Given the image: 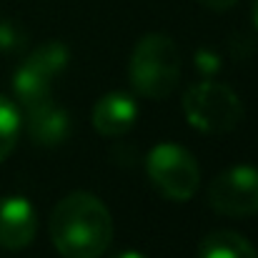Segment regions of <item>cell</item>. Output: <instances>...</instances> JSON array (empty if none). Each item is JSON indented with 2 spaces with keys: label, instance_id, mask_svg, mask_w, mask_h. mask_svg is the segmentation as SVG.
Returning <instances> with one entry per match:
<instances>
[{
  "label": "cell",
  "instance_id": "1",
  "mask_svg": "<svg viewBox=\"0 0 258 258\" xmlns=\"http://www.w3.org/2000/svg\"><path fill=\"white\" fill-rule=\"evenodd\" d=\"M50 241L63 258H98L113 241V218L100 198L68 193L50 213Z\"/></svg>",
  "mask_w": 258,
  "mask_h": 258
},
{
  "label": "cell",
  "instance_id": "11",
  "mask_svg": "<svg viewBox=\"0 0 258 258\" xmlns=\"http://www.w3.org/2000/svg\"><path fill=\"white\" fill-rule=\"evenodd\" d=\"M20 128H23V115H20L18 105L10 98L0 95V163L13 153Z\"/></svg>",
  "mask_w": 258,
  "mask_h": 258
},
{
  "label": "cell",
  "instance_id": "10",
  "mask_svg": "<svg viewBox=\"0 0 258 258\" xmlns=\"http://www.w3.org/2000/svg\"><path fill=\"white\" fill-rule=\"evenodd\" d=\"M196 258H258V253L241 233L213 231L201 241Z\"/></svg>",
  "mask_w": 258,
  "mask_h": 258
},
{
  "label": "cell",
  "instance_id": "6",
  "mask_svg": "<svg viewBox=\"0 0 258 258\" xmlns=\"http://www.w3.org/2000/svg\"><path fill=\"white\" fill-rule=\"evenodd\" d=\"M208 203L221 216L251 218L258 213V168L253 166H231L221 171L211 188Z\"/></svg>",
  "mask_w": 258,
  "mask_h": 258
},
{
  "label": "cell",
  "instance_id": "5",
  "mask_svg": "<svg viewBox=\"0 0 258 258\" xmlns=\"http://www.w3.org/2000/svg\"><path fill=\"white\" fill-rule=\"evenodd\" d=\"M68 63H71V50L66 43L58 40L43 43L20 63V68L13 76V90L23 110L43 100H50L53 83L68 68Z\"/></svg>",
  "mask_w": 258,
  "mask_h": 258
},
{
  "label": "cell",
  "instance_id": "15",
  "mask_svg": "<svg viewBox=\"0 0 258 258\" xmlns=\"http://www.w3.org/2000/svg\"><path fill=\"white\" fill-rule=\"evenodd\" d=\"M110 258H148V256H143L141 251H131V248H125V251H118V253H113Z\"/></svg>",
  "mask_w": 258,
  "mask_h": 258
},
{
  "label": "cell",
  "instance_id": "2",
  "mask_svg": "<svg viewBox=\"0 0 258 258\" xmlns=\"http://www.w3.org/2000/svg\"><path fill=\"white\" fill-rule=\"evenodd\" d=\"M128 78L138 95L166 100L180 81V50L166 33L143 35L128 60Z\"/></svg>",
  "mask_w": 258,
  "mask_h": 258
},
{
  "label": "cell",
  "instance_id": "13",
  "mask_svg": "<svg viewBox=\"0 0 258 258\" xmlns=\"http://www.w3.org/2000/svg\"><path fill=\"white\" fill-rule=\"evenodd\" d=\"M196 63H198V71L203 76H213V71H218V58L211 50H201L196 55Z\"/></svg>",
  "mask_w": 258,
  "mask_h": 258
},
{
  "label": "cell",
  "instance_id": "9",
  "mask_svg": "<svg viewBox=\"0 0 258 258\" xmlns=\"http://www.w3.org/2000/svg\"><path fill=\"white\" fill-rule=\"evenodd\" d=\"M23 125L38 146H58L71 133V115L63 105L53 100H43L25 110Z\"/></svg>",
  "mask_w": 258,
  "mask_h": 258
},
{
  "label": "cell",
  "instance_id": "14",
  "mask_svg": "<svg viewBox=\"0 0 258 258\" xmlns=\"http://www.w3.org/2000/svg\"><path fill=\"white\" fill-rule=\"evenodd\" d=\"M196 3H201L203 8H208V10H216V13H223V10H228V8H233L238 0H196Z\"/></svg>",
  "mask_w": 258,
  "mask_h": 258
},
{
  "label": "cell",
  "instance_id": "16",
  "mask_svg": "<svg viewBox=\"0 0 258 258\" xmlns=\"http://www.w3.org/2000/svg\"><path fill=\"white\" fill-rule=\"evenodd\" d=\"M251 20H253V28L258 30V0H253V5H251Z\"/></svg>",
  "mask_w": 258,
  "mask_h": 258
},
{
  "label": "cell",
  "instance_id": "3",
  "mask_svg": "<svg viewBox=\"0 0 258 258\" xmlns=\"http://www.w3.org/2000/svg\"><path fill=\"white\" fill-rule=\"evenodd\" d=\"M183 113L196 131L223 136L241 125L246 110L236 90L216 81H203L183 93Z\"/></svg>",
  "mask_w": 258,
  "mask_h": 258
},
{
  "label": "cell",
  "instance_id": "7",
  "mask_svg": "<svg viewBox=\"0 0 258 258\" xmlns=\"http://www.w3.org/2000/svg\"><path fill=\"white\" fill-rule=\"evenodd\" d=\"M38 233L35 206L23 196L0 198V248L20 251L33 243Z\"/></svg>",
  "mask_w": 258,
  "mask_h": 258
},
{
  "label": "cell",
  "instance_id": "8",
  "mask_svg": "<svg viewBox=\"0 0 258 258\" xmlns=\"http://www.w3.org/2000/svg\"><path fill=\"white\" fill-rule=\"evenodd\" d=\"M90 120H93V128L105 138L125 136L138 120V103L133 95L123 90H110L103 98H98V103L93 105Z\"/></svg>",
  "mask_w": 258,
  "mask_h": 258
},
{
  "label": "cell",
  "instance_id": "4",
  "mask_svg": "<svg viewBox=\"0 0 258 258\" xmlns=\"http://www.w3.org/2000/svg\"><path fill=\"white\" fill-rule=\"evenodd\" d=\"M146 173L153 188L168 201H190L201 185L196 158L178 143H158L146 156Z\"/></svg>",
  "mask_w": 258,
  "mask_h": 258
},
{
  "label": "cell",
  "instance_id": "12",
  "mask_svg": "<svg viewBox=\"0 0 258 258\" xmlns=\"http://www.w3.org/2000/svg\"><path fill=\"white\" fill-rule=\"evenodd\" d=\"M25 48V30L8 18H0V53H20Z\"/></svg>",
  "mask_w": 258,
  "mask_h": 258
}]
</instances>
